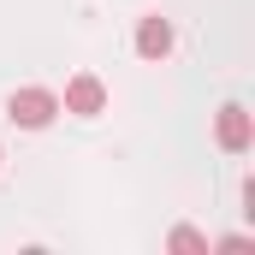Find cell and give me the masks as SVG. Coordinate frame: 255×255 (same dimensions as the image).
Instances as JSON below:
<instances>
[{
	"mask_svg": "<svg viewBox=\"0 0 255 255\" xmlns=\"http://www.w3.org/2000/svg\"><path fill=\"white\" fill-rule=\"evenodd\" d=\"M54 113H60V95H54V89H18V95L6 101V119L24 125V130L54 125Z\"/></svg>",
	"mask_w": 255,
	"mask_h": 255,
	"instance_id": "obj_1",
	"label": "cell"
},
{
	"mask_svg": "<svg viewBox=\"0 0 255 255\" xmlns=\"http://www.w3.org/2000/svg\"><path fill=\"white\" fill-rule=\"evenodd\" d=\"M107 107V83L101 77H89V71H77L71 83H65V113H77V119H95Z\"/></svg>",
	"mask_w": 255,
	"mask_h": 255,
	"instance_id": "obj_2",
	"label": "cell"
},
{
	"mask_svg": "<svg viewBox=\"0 0 255 255\" xmlns=\"http://www.w3.org/2000/svg\"><path fill=\"white\" fill-rule=\"evenodd\" d=\"M214 136H220V148H226V154H244V148L255 142V125H250V113H244L238 101H226V107H220V125H214Z\"/></svg>",
	"mask_w": 255,
	"mask_h": 255,
	"instance_id": "obj_3",
	"label": "cell"
},
{
	"mask_svg": "<svg viewBox=\"0 0 255 255\" xmlns=\"http://www.w3.org/2000/svg\"><path fill=\"white\" fill-rule=\"evenodd\" d=\"M136 54L142 60H166L172 54V24L166 18H142L136 24Z\"/></svg>",
	"mask_w": 255,
	"mask_h": 255,
	"instance_id": "obj_4",
	"label": "cell"
},
{
	"mask_svg": "<svg viewBox=\"0 0 255 255\" xmlns=\"http://www.w3.org/2000/svg\"><path fill=\"white\" fill-rule=\"evenodd\" d=\"M166 244H172V250H208V238H202V232H190V226H178Z\"/></svg>",
	"mask_w": 255,
	"mask_h": 255,
	"instance_id": "obj_5",
	"label": "cell"
}]
</instances>
